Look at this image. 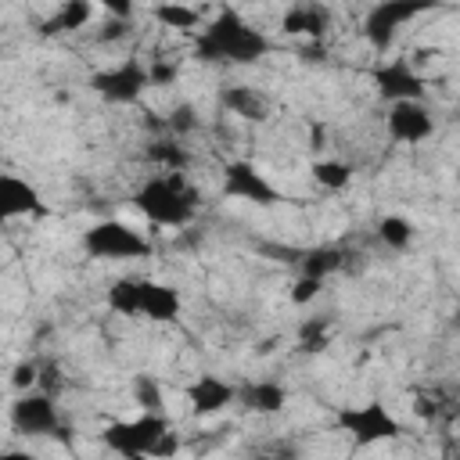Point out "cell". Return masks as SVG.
<instances>
[{"label": "cell", "mask_w": 460, "mask_h": 460, "mask_svg": "<svg viewBox=\"0 0 460 460\" xmlns=\"http://www.w3.org/2000/svg\"><path fill=\"white\" fill-rule=\"evenodd\" d=\"M413 237H417L413 219H406V216H399V212L377 219V241H381L385 248H392V252H406V248L413 244Z\"/></svg>", "instance_id": "cell-20"}, {"label": "cell", "mask_w": 460, "mask_h": 460, "mask_svg": "<svg viewBox=\"0 0 460 460\" xmlns=\"http://www.w3.org/2000/svg\"><path fill=\"white\" fill-rule=\"evenodd\" d=\"M129 392H133V402H137L140 410H147V413H165V410H162V406H165L162 385H158L151 374H137Z\"/></svg>", "instance_id": "cell-24"}, {"label": "cell", "mask_w": 460, "mask_h": 460, "mask_svg": "<svg viewBox=\"0 0 460 460\" xmlns=\"http://www.w3.org/2000/svg\"><path fill=\"white\" fill-rule=\"evenodd\" d=\"M338 431H345V438L356 449H370V446H385V442L402 438V420L381 399H367V402L338 410Z\"/></svg>", "instance_id": "cell-4"}, {"label": "cell", "mask_w": 460, "mask_h": 460, "mask_svg": "<svg viewBox=\"0 0 460 460\" xmlns=\"http://www.w3.org/2000/svg\"><path fill=\"white\" fill-rule=\"evenodd\" d=\"M93 14H97V7L90 4V0H68V4H61L47 22H43V32L47 36H61V32H75V29H86L90 22H93Z\"/></svg>", "instance_id": "cell-18"}, {"label": "cell", "mask_w": 460, "mask_h": 460, "mask_svg": "<svg viewBox=\"0 0 460 460\" xmlns=\"http://www.w3.org/2000/svg\"><path fill=\"white\" fill-rule=\"evenodd\" d=\"M183 399H187L194 417H216V413H223L226 406L237 402V385L219 377V374H198L183 388Z\"/></svg>", "instance_id": "cell-13"}, {"label": "cell", "mask_w": 460, "mask_h": 460, "mask_svg": "<svg viewBox=\"0 0 460 460\" xmlns=\"http://www.w3.org/2000/svg\"><path fill=\"white\" fill-rule=\"evenodd\" d=\"M223 194L234 201H248L259 208H270L280 201V190L266 180V172L248 158H230L223 165Z\"/></svg>", "instance_id": "cell-9"}, {"label": "cell", "mask_w": 460, "mask_h": 460, "mask_svg": "<svg viewBox=\"0 0 460 460\" xmlns=\"http://www.w3.org/2000/svg\"><path fill=\"white\" fill-rule=\"evenodd\" d=\"M280 29L288 36H309L313 43H320L331 29V11L323 4H298V7H288L284 18H280Z\"/></svg>", "instance_id": "cell-17"}, {"label": "cell", "mask_w": 460, "mask_h": 460, "mask_svg": "<svg viewBox=\"0 0 460 460\" xmlns=\"http://www.w3.org/2000/svg\"><path fill=\"white\" fill-rule=\"evenodd\" d=\"M47 212H50V205L43 201V194L25 176H14V172H4L0 176V216L4 219L47 216Z\"/></svg>", "instance_id": "cell-14"}, {"label": "cell", "mask_w": 460, "mask_h": 460, "mask_svg": "<svg viewBox=\"0 0 460 460\" xmlns=\"http://www.w3.org/2000/svg\"><path fill=\"white\" fill-rule=\"evenodd\" d=\"M137 212L151 226H169L180 230L198 216V194L183 180V172H155L133 190Z\"/></svg>", "instance_id": "cell-2"}, {"label": "cell", "mask_w": 460, "mask_h": 460, "mask_svg": "<svg viewBox=\"0 0 460 460\" xmlns=\"http://www.w3.org/2000/svg\"><path fill=\"white\" fill-rule=\"evenodd\" d=\"M11 428L25 438H47L61 431V410L50 392H18L11 402Z\"/></svg>", "instance_id": "cell-8"}, {"label": "cell", "mask_w": 460, "mask_h": 460, "mask_svg": "<svg viewBox=\"0 0 460 460\" xmlns=\"http://www.w3.org/2000/svg\"><path fill=\"white\" fill-rule=\"evenodd\" d=\"M36 381H40V367H36L32 359L18 363V367H14V374H11V385H14L18 392H32V388H36Z\"/></svg>", "instance_id": "cell-28"}, {"label": "cell", "mask_w": 460, "mask_h": 460, "mask_svg": "<svg viewBox=\"0 0 460 460\" xmlns=\"http://www.w3.org/2000/svg\"><path fill=\"white\" fill-rule=\"evenodd\" d=\"M327 345V334H323V323H305L302 327V349L305 352H316Z\"/></svg>", "instance_id": "cell-29"}, {"label": "cell", "mask_w": 460, "mask_h": 460, "mask_svg": "<svg viewBox=\"0 0 460 460\" xmlns=\"http://www.w3.org/2000/svg\"><path fill=\"white\" fill-rule=\"evenodd\" d=\"M413 410H417L420 417H435V402L428 406V399H417V406H413Z\"/></svg>", "instance_id": "cell-33"}, {"label": "cell", "mask_w": 460, "mask_h": 460, "mask_svg": "<svg viewBox=\"0 0 460 460\" xmlns=\"http://www.w3.org/2000/svg\"><path fill=\"white\" fill-rule=\"evenodd\" d=\"M0 460H40V456H32L29 449H7Z\"/></svg>", "instance_id": "cell-32"}, {"label": "cell", "mask_w": 460, "mask_h": 460, "mask_svg": "<svg viewBox=\"0 0 460 460\" xmlns=\"http://www.w3.org/2000/svg\"><path fill=\"white\" fill-rule=\"evenodd\" d=\"M237 406L248 413H259V417H277L288 406V388L270 377L244 381V385H237Z\"/></svg>", "instance_id": "cell-16"}, {"label": "cell", "mask_w": 460, "mask_h": 460, "mask_svg": "<svg viewBox=\"0 0 460 460\" xmlns=\"http://www.w3.org/2000/svg\"><path fill=\"white\" fill-rule=\"evenodd\" d=\"M320 291H323V280H316V277H298L295 288H291V302H295V305H309V302H316Z\"/></svg>", "instance_id": "cell-27"}, {"label": "cell", "mask_w": 460, "mask_h": 460, "mask_svg": "<svg viewBox=\"0 0 460 460\" xmlns=\"http://www.w3.org/2000/svg\"><path fill=\"white\" fill-rule=\"evenodd\" d=\"M172 431V420L165 413H147L140 410L137 417L126 420H111L101 428V442L104 449H111L122 460H155L162 438Z\"/></svg>", "instance_id": "cell-3"}, {"label": "cell", "mask_w": 460, "mask_h": 460, "mask_svg": "<svg viewBox=\"0 0 460 460\" xmlns=\"http://www.w3.org/2000/svg\"><path fill=\"white\" fill-rule=\"evenodd\" d=\"M147 162L158 165V172H183L190 165V151L180 140H151Z\"/></svg>", "instance_id": "cell-22"}, {"label": "cell", "mask_w": 460, "mask_h": 460, "mask_svg": "<svg viewBox=\"0 0 460 460\" xmlns=\"http://www.w3.org/2000/svg\"><path fill=\"white\" fill-rule=\"evenodd\" d=\"M424 11H428V4H406V0L374 4V7L367 11V18H363V36H367V43H370L377 54H385V50L395 43L399 29L410 25L413 18H420Z\"/></svg>", "instance_id": "cell-10"}, {"label": "cell", "mask_w": 460, "mask_h": 460, "mask_svg": "<svg viewBox=\"0 0 460 460\" xmlns=\"http://www.w3.org/2000/svg\"><path fill=\"white\" fill-rule=\"evenodd\" d=\"M137 316L151 323H176L183 316V295L172 284L137 277Z\"/></svg>", "instance_id": "cell-12"}, {"label": "cell", "mask_w": 460, "mask_h": 460, "mask_svg": "<svg viewBox=\"0 0 460 460\" xmlns=\"http://www.w3.org/2000/svg\"><path fill=\"white\" fill-rule=\"evenodd\" d=\"M270 36L234 7L216 11V18H208L194 40V54L208 65H255L270 54Z\"/></svg>", "instance_id": "cell-1"}, {"label": "cell", "mask_w": 460, "mask_h": 460, "mask_svg": "<svg viewBox=\"0 0 460 460\" xmlns=\"http://www.w3.org/2000/svg\"><path fill=\"white\" fill-rule=\"evenodd\" d=\"M90 90L104 104H137L151 90V61H140L137 54H129L108 68H97L90 75Z\"/></svg>", "instance_id": "cell-6"}, {"label": "cell", "mask_w": 460, "mask_h": 460, "mask_svg": "<svg viewBox=\"0 0 460 460\" xmlns=\"http://www.w3.org/2000/svg\"><path fill=\"white\" fill-rule=\"evenodd\" d=\"M309 176H313V183L323 187V190H345V187L352 183V165L341 162V158H313Z\"/></svg>", "instance_id": "cell-21"}, {"label": "cell", "mask_w": 460, "mask_h": 460, "mask_svg": "<svg viewBox=\"0 0 460 460\" xmlns=\"http://www.w3.org/2000/svg\"><path fill=\"white\" fill-rule=\"evenodd\" d=\"M370 83H374V93L392 108V104H402V101H424L428 93V79L413 68L410 58H385L370 68Z\"/></svg>", "instance_id": "cell-7"}, {"label": "cell", "mask_w": 460, "mask_h": 460, "mask_svg": "<svg viewBox=\"0 0 460 460\" xmlns=\"http://www.w3.org/2000/svg\"><path fill=\"white\" fill-rule=\"evenodd\" d=\"M345 262V252L334 248V244H320V248H309L305 259H302V277H316V280H327L331 273H338Z\"/></svg>", "instance_id": "cell-23"}, {"label": "cell", "mask_w": 460, "mask_h": 460, "mask_svg": "<svg viewBox=\"0 0 460 460\" xmlns=\"http://www.w3.org/2000/svg\"><path fill=\"white\" fill-rule=\"evenodd\" d=\"M108 305L119 316H137V277H122L108 288Z\"/></svg>", "instance_id": "cell-25"}, {"label": "cell", "mask_w": 460, "mask_h": 460, "mask_svg": "<svg viewBox=\"0 0 460 460\" xmlns=\"http://www.w3.org/2000/svg\"><path fill=\"white\" fill-rule=\"evenodd\" d=\"M83 252L101 262H133L151 255V241L122 219H97L83 234Z\"/></svg>", "instance_id": "cell-5"}, {"label": "cell", "mask_w": 460, "mask_h": 460, "mask_svg": "<svg viewBox=\"0 0 460 460\" xmlns=\"http://www.w3.org/2000/svg\"><path fill=\"white\" fill-rule=\"evenodd\" d=\"M176 75H180L176 65H169V61H151V86H165V83H172Z\"/></svg>", "instance_id": "cell-30"}, {"label": "cell", "mask_w": 460, "mask_h": 460, "mask_svg": "<svg viewBox=\"0 0 460 460\" xmlns=\"http://www.w3.org/2000/svg\"><path fill=\"white\" fill-rule=\"evenodd\" d=\"M126 32H129V22H122V18H108V22L101 25L97 40H104V43H108V40H122Z\"/></svg>", "instance_id": "cell-31"}, {"label": "cell", "mask_w": 460, "mask_h": 460, "mask_svg": "<svg viewBox=\"0 0 460 460\" xmlns=\"http://www.w3.org/2000/svg\"><path fill=\"white\" fill-rule=\"evenodd\" d=\"M165 126L172 129V137H183V133H190V129L198 126V115H194V104H176V108L169 111V119H165Z\"/></svg>", "instance_id": "cell-26"}, {"label": "cell", "mask_w": 460, "mask_h": 460, "mask_svg": "<svg viewBox=\"0 0 460 460\" xmlns=\"http://www.w3.org/2000/svg\"><path fill=\"white\" fill-rule=\"evenodd\" d=\"M385 133L392 144H424L435 133V115L424 101H402L385 111Z\"/></svg>", "instance_id": "cell-11"}, {"label": "cell", "mask_w": 460, "mask_h": 460, "mask_svg": "<svg viewBox=\"0 0 460 460\" xmlns=\"http://www.w3.org/2000/svg\"><path fill=\"white\" fill-rule=\"evenodd\" d=\"M151 18H155L162 29H176V32H190V29L205 25L198 7L176 4V0H172V4H155V7H151Z\"/></svg>", "instance_id": "cell-19"}, {"label": "cell", "mask_w": 460, "mask_h": 460, "mask_svg": "<svg viewBox=\"0 0 460 460\" xmlns=\"http://www.w3.org/2000/svg\"><path fill=\"white\" fill-rule=\"evenodd\" d=\"M219 108L230 111L234 119H244V122H266L270 111H273L270 97L262 90H255V86H244V83L223 86L219 90Z\"/></svg>", "instance_id": "cell-15"}]
</instances>
